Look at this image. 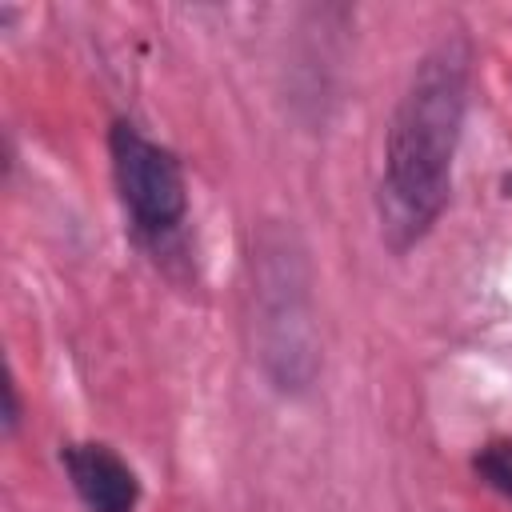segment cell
<instances>
[{
    "mask_svg": "<svg viewBox=\"0 0 512 512\" xmlns=\"http://www.w3.org/2000/svg\"><path fill=\"white\" fill-rule=\"evenodd\" d=\"M60 468L84 512H140L144 484L108 440L60 444Z\"/></svg>",
    "mask_w": 512,
    "mask_h": 512,
    "instance_id": "4",
    "label": "cell"
},
{
    "mask_svg": "<svg viewBox=\"0 0 512 512\" xmlns=\"http://www.w3.org/2000/svg\"><path fill=\"white\" fill-rule=\"evenodd\" d=\"M472 472L484 488L512 500V436H496V440L480 444L472 456Z\"/></svg>",
    "mask_w": 512,
    "mask_h": 512,
    "instance_id": "5",
    "label": "cell"
},
{
    "mask_svg": "<svg viewBox=\"0 0 512 512\" xmlns=\"http://www.w3.org/2000/svg\"><path fill=\"white\" fill-rule=\"evenodd\" d=\"M0 424H4V440H16V432H20V424H24L20 384H16V376H12V372L4 376V412H0Z\"/></svg>",
    "mask_w": 512,
    "mask_h": 512,
    "instance_id": "6",
    "label": "cell"
},
{
    "mask_svg": "<svg viewBox=\"0 0 512 512\" xmlns=\"http://www.w3.org/2000/svg\"><path fill=\"white\" fill-rule=\"evenodd\" d=\"M248 268H252V316H256L260 368L276 392L304 396L320 372L312 276H308L304 248L284 228H260Z\"/></svg>",
    "mask_w": 512,
    "mask_h": 512,
    "instance_id": "2",
    "label": "cell"
},
{
    "mask_svg": "<svg viewBox=\"0 0 512 512\" xmlns=\"http://www.w3.org/2000/svg\"><path fill=\"white\" fill-rule=\"evenodd\" d=\"M472 68V40L464 32H444L412 64L392 104L376 176V224L392 256L420 248L452 200L456 152L472 104Z\"/></svg>",
    "mask_w": 512,
    "mask_h": 512,
    "instance_id": "1",
    "label": "cell"
},
{
    "mask_svg": "<svg viewBox=\"0 0 512 512\" xmlns=\"http://www.w3.org/2000/svg\"><path fill=\"white\" fill-rule=\"evenodd\" d=\"M108 172L132 240L152 260L184 256L192 212L184 160L168 144L148 136L136 120L116 116L108 124Z\"/></svg>",
    "mask_w": 512,
    "mask_h": 512,
    "instance_id": "3",
    "label": "cell"
}]
</instances>
